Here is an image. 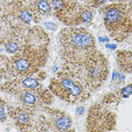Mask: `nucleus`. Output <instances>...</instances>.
Returning <instances> with one entry per match:
<instances>
[{
	"label": "nucleus",
	"instance_id": "ddd939ff",
	"mask_svg": "<svg viewBox=\"0 0 132 132\" xmlns=\"http://www.w3.org/2000/svg\"><path fill=\"white\" fill-rule=\"evenodd\" d=\"M52 6L55 10H60L63 8V1H62V0H53Z\"/></svg>",
	"mask_w": 132,
	"mask_h": 132
},
{
	"label": "nucleus",
	"instance_id": "1a4fd4ad",
	"mask_svg": "<svg viewBox=\"0 0 132 132\" xmlns=\"http://www.w3.org/2000/svg\"><path fill=\"white\" fill-rule=\"evenodd\" d=\"M17 120L21 123H27L28 122V114L25 112H21L17 114Z\"/></svg>",
	"mask_w": 132,
	"mask_h": 132
},
{
	"label": "nucleus",
	"instance_id": "412c9836",
	"mask_svg": "<svg viewBox=\"0 0 132 132\" xmlns=\"http://www.w3.org/2000/svg\"><path fill=\"white\" fill-rule=\"evenodd\" d=\"M106 46H107V48H110V49H115L116 48V45H111V44H106Z\"/></svg>",
	"mask_w": 132,
	"mask_h": 132
},
{
	"label": "nucleus",
	"instance_id": "f3484780",
	"mask_svg": "<svg viewBox=\"0 0 132 132\" xmlns=\"http://www.w3.org/2000/svg\"><path fill=\"white\" fill-rule=\"evenodd\" d=\"M90 74H91L93 77H97V76L99 74V69H98V68H94L93 70L90 71Z\"/></svg>",
	"mask_w": 132,
	"mask_h": 132
},
{
	"label": "nucleus",
	"instance_id": "39448f33",
	"mask_svg": "<svg viewBox=\"0 0 132 132\" xmlns=\"http://www.w3.org/2000/svg\"><path fill=\"white\" fill-rule=\"evenodd\" d=\"M37 7H39V9L41 11H43V13H48L51 8L46 0H40V1L37 2Z\"/></svg>",
	"mask_w": 132,
	"mask_h": 132
},
{
	"label": "nucleus",
	"instance_id": "a211bd4d",
	"mask_svg": "<svg viewBox=\"0 0 132 132\" xmlns=\"http://www.w3.org/2000/svg\"><path fill=\"white\" fill-rule=\"evenodd\" d=\"M84 112H85V110H84V107H82V106H79V107H77V110H76V113L78 114V115H82V114H84Z\"/></svg>",
	"mask_w": 132,
	"mask_h": 132
},
{
	"label": "nucleus",
	"instance_id": "f257e3e1",
	"mask_svg": "<svg viewBox=\"0 0 132 132\" xmlns=\"http://www.w3.org/2000/svg\"><path fill=\"white\" fill-rule=\"evenodd\" d=\"M72 43L78 48H87L93 43V37L87 33L74 34L72 37Z\"/></svg>",
	"mask_w": 132,
	"mask_h": 132
},
{
	"label": "nucleus",
	"instance_id": "4468645a",
	"mask_svg": "<svg viewBox=\"0 0 132 132\" xmlns=\"http://www.w3.org/2000/svg\"><path fill=\"white\" fill-rule=\"evenodd\" d=\"M122 95L123 97H125V98H128V97H130L131 95V85L127 86V87H124L122 89Z\"/></svg>",
	"mask_w": 132,
	"mask_h": 132
},
{
	"label": "nucleus",
	"instance_id": "7ed1b4c3",
	"mask_svg": "<svg viewBox=\"0 0 132 132\" xmlns=\"http://www.w3.org/2000/svg\"><path fill=\"white\" fill-rule=\"evenodd\" d=\"M55 125L61 130H67L71 125V119L69 116H61L58 117L55 121Z\"/></svg>",
	"mask_w": 132,
	"mask_h": 132
},
{
	"label": "nucleus",
	"instance_id": "6e6552de",
	"mask_svg": "<svg viewBox=\"0 0 132 132\" xmlns=\"http://www.w3.org/2000/svg\"><path fill=\"white\" fill-rule=\"evenodd\" d=\"M72 86H73V81H72V79L67 78V79H63V80H62V87H63L64 89L70 90L71 88H72Z\"/></svg>",
	"mask_w": 132,
	"mask_h": 132
},
{
	"label": "nucleus",
	"instance_id": "2eb2a0df",
	"mask_svg": "<svg viewBox=\"0 0 132 132\" xmlns=\"http://www.w3.org/2000/svg\"><path fill=\"white\" fill-rule=\"evenodd\" d=\"M81 18L84 19L85 22H90L91 21V14L88 13V11H85V13H82Z\"/></svg>",
	"mask_w": 132,
	"mask_h": 132
},
{
	"label": "nucleus",
	"instance_id": "f8f14e48",
	"mask_svg": "<svg viewBox=\"0 0 132 132\" xmlns=\"http://www.w3.org/2000/svg\"><path fill=\"white\" fill-rule=\"evenodd\" d=\"M70 91H71V95L72 96H78L79 94L81 93V86L73 84V86H72V88L70 89Z\"/></svg>",
	"mask_w": 132,
	"mask_h": 132
},
{
	"label": "nucleus",
	"instance_id": "4be33fe9",
	"mask_svg": "<svg viewBox=\"0 0 132 132\" xmlns=\"http://www.w3.org/2000/svg\"><path fill=\"white\" fill-rule=\"evenodd\" d=\"M119 79H120V81H123L124 80V76L123 74H119Z\"/></svg>",
	"mask_w": 132,
	"mask_h": 132
},
{
	"label": "nucleus",
	"instance_id": "dca6fc26",
	"mask_svg": "<svg viewBox=\"0 0 132 132\" xmlns=\"http://www.w3.org/2000/svg\"><path fill=\"white\" fill-rule=\"evenodd\" d=\"M44 26L46 27V28H49V30H51V31H55L56 30V26L53 24V23H50V22H46L44 24Z\"/></svg>",
	"mask_w": 132,
	"mask_h": 132
},
{
	"label": "nucleus",
	"instance_id": "5701e85b",
	"mask_svg": "<svg viewBox=\"0 0 132 132\" xmlns=\"http://www.w3.org/2000/svg\"><path fill=\"white\" fill-rule=\"evenodd\" d=\"M99 1H100V2H104V1H105V0H99Z\"/></svg>",
	"mask_w": 132,
	"mask_h": 132
},
{
	"label": "nucleus",
	"instance_id": "423d86ee",
	"mask_svg": "<svg viewBox=\"0 0 132 132\" xmlns=\"http://www.w3.org/2000/svg\"><path fill=\"white\" fill-rule=\"evenodd\" d=\"M23 100L25 103H27V104H34L36 100V97L32 93H25L24 96H23Z\"/></svg>",
	"mask_w": 132,
	"mask_h": 132
},
{
	"label": "nucleus",
	"instance_id": "9d476101",
	"mask_svg": "<svg viewBox=\"0 0 132 132\" xmlns=\"http://www.w3.org/2000/svg\"><path fill=\"white\" fill-rule=\"evenodd\" d=\"M21 19L23 22H25V23H30L31 21H32V15H31L28 11H22L21 13Z\"/></svg>",
	"mask_w": 132,
	"mask_h": 132
},
{
	"label": "nucleus",
	"instance_id": "0eeeda50",
	"mask_svg": "<svg viewBox=\"0 0 132 132\" xmlns=\"http://www.w3.org/2000/svg\"><path fill=\"white\" fill-rule=\"evenodd\" d=\"M23 84L26 86V87H28V88H36L37 86H39V81H37L36 79H34V78H27V79L24 80Z\"/></svg>",
	"mask_w": 132,
	"mask_h": 132
},
{
	"label": "nucleus",
	"instance_id": "f03ea898",
	"mask_svg": "<svg viewBox=\"0 0 132 132\" xmlns=\"http://www.w3.org/2000/svg\"><path fill=\"white\" fill-rule=\"evenodd\" d=\"M121 17H122V13L117 8H111L105 14V19L108 23H116Z\"/></svg>",
	"mask_w": 132,
	"mask_h": 132
},
{
	"label": "nucleus",
	"instance_id": "6ab92c4d",
	"mask_svg": "<svg viewBox=\"0 0 132 132\" xmlns=\"http://www.w3.org/2000/svg\"><path fill=\"white\" fill-rule=\"evenodd\" d=\"M5 117V110L2 106H0V120H2Z\"/></svg>",
	"mask_w": 132,
	"mask_h": 132
},
{
	"label": "nucleus",
	"instance_id": "aec40b11",
	"mask_svg": "<svg viewBox=\"0 0 132 132\" xmlns=\"http://www.w3.org/2000/svg\"><path fill=\"white\" fill-rule=\"evenodd\" d=\"M112 79H113L114 81H115L116 79H119V73H117V72H115V71H114V72H113V77H112Z\"/></svg>",
	"mask_w": 132,
	"mask_h": 132
},
{
	"label": "nucleus",
	"instance_id": "9b49d317",
	"mask_svg": "<svg viewBox=\"0 0 132 132\" xmlns=\"http://www.w3.org/2000/svg\"><path fill=\"white\" fill-rule=\"evenodd\" d=\"M6 49H7V51L9 53H15L17 50H18V45L16 44V43L14 42H10L7 44V46H6Z\"/></svg>",
	"mask_w": 132,
	"mask_h": 132
},
{
	"label": "nucleus",
	"instance_id": "20e7f679",
	"mask_svg": "<svg viewBox=\"0 0 132 132\" xmlns=\"http://www.w3.org/2000/svg\"><path fill=\"white\" fill-rule=\"evenodd\" d=\"M28 65H30V63H28V61L25 60V59H19V60L16 61V68L18 69L19 71L26 70V69L28 68Z\"/></svg>",
	"mask_w": 132,
	"mask_h": 132
}]
</instances>
